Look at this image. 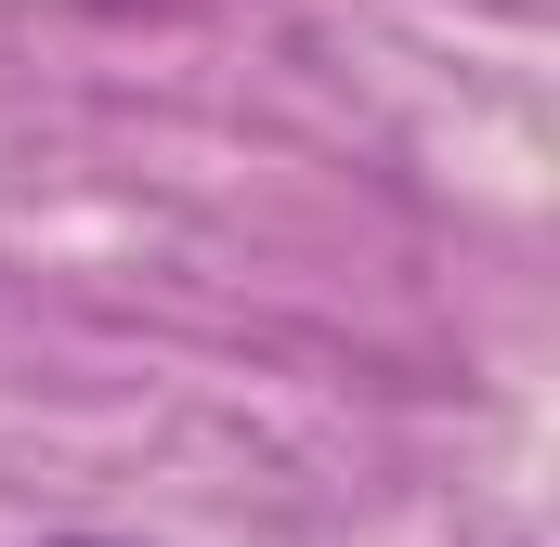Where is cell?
<instances>
[{
  "mask_svg": "<svg viewBox=\"0 0 560 547\" xmlns=\"http://www.w3.org/2000/svg\"><path fill=\"white\" fill-rule=\"evenodd\" d=\"M79 547H92V535H79Z\"/></svg>",
  "mask_w": 560,
  "mask_h": 547,
  "instance_id": "cell-1",
  "label": "cell"
}]
</instances>
